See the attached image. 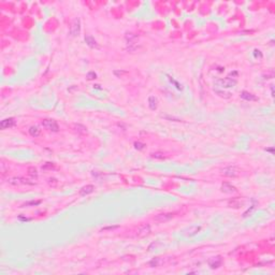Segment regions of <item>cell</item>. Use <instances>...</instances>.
Returning a JSON list of instances; mask_svg holds the SVG:
<instances>
[{"instance_id":"9c48e42d","label":"cell","mask_w":275,"mask_h":275,"mask_svg":"<svg viewBox=\"0 0 275 275\" xmlns=\"http://www.w3.org/2000/svg\"><path fill=\"white\" fill-rule=\"evenodd\" d=\"M224 175L226 176H231V178H234L238 175V169L235 167H227L223 170Z\"/></svg>"},{"instance_id":"52a82bcc","label":"cell","mask_w":275,"mask_h":275,"mask_svg":"<svg viewBox=\"0 0 275 275\" xmlns=\"http://www.w3.org/2000/svg\"><path fill=\"white\" fill-rule=\"evenodd\" d=\"M15 125V119L10 117V118H5L3 121H1L0 123V128L1 129H9V128L13 127Z\"/></svg>"},{"instance_id":"cb8c5ba5","label":"cell","mask_w":275,"mask_h":275,"mask_svg":"<svg viewBox=\"0 0 275 275\" xmlns=\"http://www.w3.org/2000/svg\"><path fill=\"white\" fill-rule=\"evenodd\" d=\"M116 228H118V226H111V227H105L102 229V231H107V230H114Z\"/></svg>"},{"instance_id":"3957f363","label":"cell","mask_w":275,"mask_h":275,"mask_svg":"<svg viewBox=\"0 0 275 275\" xmlns=\"http://www.w3.org/2000/svg\"><path fill=\"white\" fill-rule=\"evenodd\" d=\"M150 226L148 224H144V225L140 226L138 232H136V237L138 238H145L150 233Z\"/></svg>"},{"instance_id":"ac0fdd59","label":"cell","mask_w":275,"mask_h":275,"mask_svg":"<svg viewBox=\"0 0 275 275\" xmlns=\"http://www.w3.org/2000/svg\"><path fill=\"white\" fill-rule=\"evenodd\" d=\"M152 157H153V158H155V159H164V158H166V156H164V154L162 152H155V153H153Z\"/></svg>"},{"instance_id":"5b68a950","label":"cell","mask_w":275,"mask_h":275,"mask_svg":"<svg viewBox=\"0 0 275 275\" xmlns=\"http://www.w3.org/2000/svg\"><path fill=\"white\" fill-rule=\"evenodd\" d=\"M174 217V214L173 213H161L158 214V215L155 217V220L158 221V223H166V221H169Z\"/></svg>"},{"instance_id":"44dd1931","label":"cell","mask_w":275,"mask_h":275,"mask_svg":"<svg viewBox=\"0 0 275 275\" xmlns=\"http://www.w3.org/2000/svg\"><path fill=\"white\" fill-rule=\"evenodd\" d=\"M144 146H145V145H144L143 143H140V142H136V143H134V147H136V150H143Z\"/></svg>"},{"instance_id":"8992f818","label":"cell","mask_w":275,"mask_h":275,"mask_svg":"<svg viewBox=\"0 0 275 275\" xmlns=\"http://www.w3.org/2000/svg\"><path fill=\"white\" fill-rule=\"evenodd\" d=\"M80 29H81V23H80V19H74L70 27V33L72 34L73 37L77 36V34L80 33Z\"/></svg>"},{"instance_id":"6da1fadb","label":"cell","mask_w":275,"mask_h":275,"mask_svg":"<svg viewBox=\"0 0 275 275\" xmlns=\"http://www.w3.org/2000/svg\"><path fill=\"white\" fill-rule=\"evenodd\" d=\"M237 85V80L235 79H231L230 76L226 77V79H219L216 81V86H220L223 88H229V87H233Z\"/></svg>"},{"instance_id":"7402d4cb","label":"cell","mask_w":275,"mask_h":275,"mask_svg":"<svg viewBox=\"0 0 275 275\" xmlns=\"http://www.w3.org/2000/svg\"><path fill=\"white\" fill-rule=\"evenodd\" d=\"M87 79L88 80H93V79H97V74L95 72H88L87 73Z\"/></svg>"},{"instance_id":"30bf717a","label":"cell","mask_w":275,"mask_h":275,"mask_svg":"<svg viewBox=\"0 0 275 275\" xmlns=\"http://www.w3.org/2000/svg\"><path fill=\"white\" fill-rule=\"evenodd\" d=\"M221 262H223L221 257L217 256V257H215V258H212V259L209 261V264H210V266H211L212 269H217V268H219V266H221Z\"/></svg>"},{"instance_id":"9a60e30c","label":"cell","mask_w":275,"mask_h":275,"mask_svg":"<svg viewBox=\"0 0 275 275\" xmlns=\"http://www.w3.org/2000/svg\"><path fill=\"white\" fill-rule=\"evenodd\" d=\"M157 103H158V101H157V99L155 97L150 96V97L148 98V105H150V110H156L157 109Z\"/></svg>"},{"instance_id":"5bb4252c","label":"cell","mask_w":275,"mask_h":275,"mask_svg":"<svg viewBox=\"0 0 275 275\" xmlns=\"http://www.w3.org/2000/svg\"><path fill=\"white\" fill-rule=\"evenodd\" d=\"M29 133L31 136H34V138H37V136H40V133H41V129H39L37 126H32V127L29 128Z\"/></svg>"},{"instance_id":"4fadbf2b","label":"cell","mask_w":275,"mask_h":275,"mask_svg":"<svg viewBox=\"0 0 275 275\" xmlns=\"http://www.w3.org/2000/svg\"><path fill=\"white\" fill-rule=\"evenodd\" d=\"M93 190H95V187H93V185H86V186H84V187H83V188L80 190V195H81V196L89 195V193H91Z\"/></svg>"},{"instance_id":"d6986e66","label":"cell","mask_w":275,"mask_h":275,"mask_svg":"<svg viewBox=\"0 0 275 275\" xmlns=\"http://www.w3.org/2000/svg\"><path fill=\"white\" fill-rule=\"evenodd\" d=\"M201 228L200 227H192L190 228V229L188 230V233H187V235H189V237H192V235H195L196 233L198 231H200Z\"/></svg>"},{"instance_id":"e0dca14e","label":"cell","mask_w":275,"mask_h":275,"mask_svg":"<svg viewBox=\"0 0 275 275\" xmlns=\"http://www.w3.org/2000/svg\"><path fill=\"white\" fill-rule=\"evenodd\" d=\"M74 128H75V130L79 132V133H86L87 132V128L85 127V126L81 125V124H76V125H74Z\"/></svg>"},{"instance_id":"7a4b0ae2","label":"cell","mask_w":275,"mask_h":275,"mask_svg":"<svg viewBox=\"0 0 275 275\" xmlns=\"http://www.w3.org/2000/svg\"><path fill=\"white\" fill-rule=\"evenodd\" d=\"M42 126L45 127L46 129L51 130V131H54V132L59 131V126H58V124L54 119H44L42 122Z\"/></svg>"},{"instance_id":"8fae6325","label":"cell","mask_w":275,"mask_h":275,"mask_svg":"<svg viewBox=\"0 0 275 275\" xmlns=\"http://www.w3.org/2000/svg\"><path fill=\"white\" fill-rule=\"evenodd\" d=\"M241 98L246 101H257L258 100V98L256 97V96L252 95V93H248V91H246V90H244L241 93Z\"/></svg>"},{"instance_id":"277c9868","label":"cell","mask_w":275,"mask_h":275,"mask_svg":"<svg viewBox=\"0 0 275 275\" xmlns=\"http://www.w3.org/2000/svg\"><path fill=\"white\" fill-rule=\"evenodd\" d=\"M8 183L11 185H14V186H17V185H33V182H28V180H25L23 178H11L8 180Z\"/></svg>"},{"instance_id":"2e32d148","label":"cell","mask_w":275,"mask_h":275,"mask_svg":"<svg viewBox=\"0 0 275 275\" xmlns=\"http://www.w3.org/2000/svg\"><path fill=\"white\" fill-rule=\"evenodd\" d=\"M28 174L29 176H31L32 178H38V171L34 167H29L28 168Z\"/></svg>"},{"instance_id":"ba28073f","label":"cell","mask_w":275,"mask_h":275,"mask_svg":"<svg viewBox=\"0 0 275 275\" xmlns=\"http://www.w3.org/2000/svg\"><path fill=\"white\" fill-rule=\"evenodd\" d=\"M221 191L225 193H234L237 192V188H235V186H233L232 184H229V183H223Z\"/></svg>"},{"instance_id":"d4e9b609","label":"cell","mask_w":275,"mask_h":275,"mask_svg":"<svg viewBox=\"0 0 275 275\" xmlns=\"http://www.w3.org/2000/svg\"><path fill=\"white\" fill-rule=\"evenodd\" d=\"M19 219H21V220H26V221L31 220V219H30V218H23V217H19Z\"/></svg>"},{"instance_id":"603a6c76","label":"cell","mask_w":275,"mask_h":275,"mask_svg":"<svg viewBox=\"0 0 275 275\" xmlns=\"http://www.w3.org/2000/svg\"><path fill=\"white\" fill-rule=\"evenodd\" d=\"M40 202H41V201H36V202H34V201H31V202L25 203L24 206H28V205H37V204H40Z\"/></svg>"},{"instance_id":"ffe728a7","label":"cell","mask_w":275,"mask_h":275,"mask_svg":"<svg viewBox=\"0 0 275 275\" xmlns=\"http://www.w3.org/2000/svg\"><path fill=\"white\" fill-rule=\"evenodd\" d=\"M54 168V164H51V162H46L44 166H42V170H48V169H53Z\"/></svg>"},{"instance_id":"7c38bea8","label":"cell","mask_w":275,"mask_h":275,"mask_svg":"<svg viewBox=\"0 0 275 275\" xmlns=\"http://www.w3.org/2000/svg\"><path fill=\"white\" fill-rule=\"evenodd\" d=\"M85 42L87 43V45L90 46V48H99V45H98L97 41L95 40V38L91 36H86L85 37Z\"/></svg>"}]
</instances>
